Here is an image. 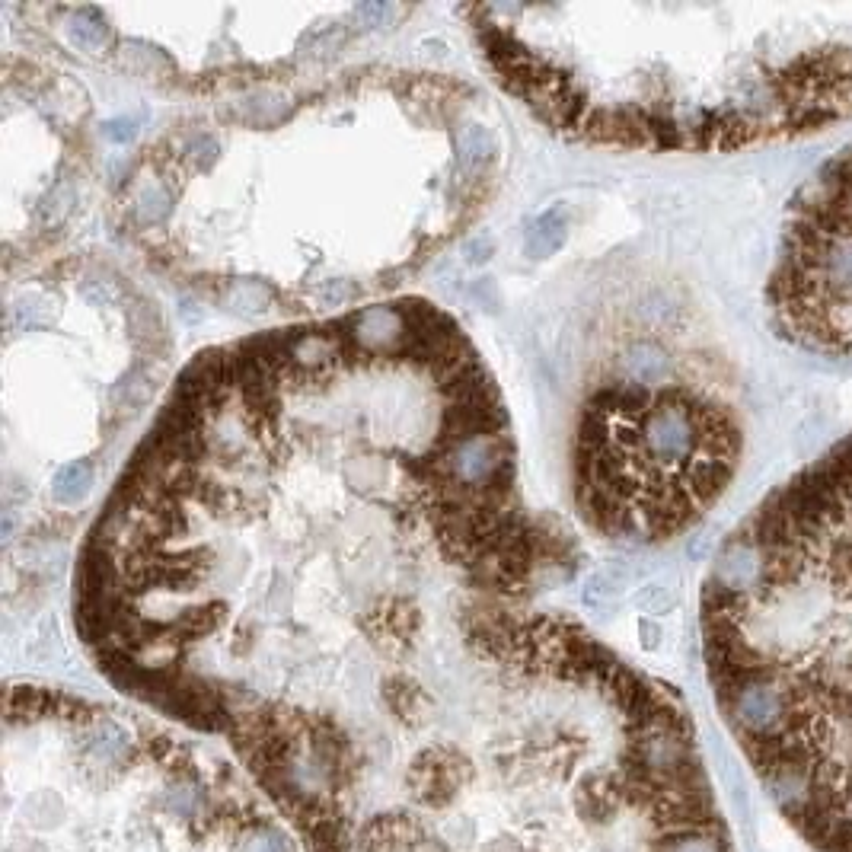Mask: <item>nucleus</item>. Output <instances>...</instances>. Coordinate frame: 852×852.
Listing matches in <instances>:
<instances>
[{
	"label": "nucleus",
	"instance_id": "obj_4",
	"mask_svg": "<svg viewBox=\"0 0 852 852\" xmlns=\"http://www.w3.org/2000/svg\"><path fill=\"white\" fill-rule=\"evenodd\" d=\"M0 776V852H304L227 757L61 690H7Z\"/></svg>",
	"mask_w": 852,
	"mask_h": 852
},
{
	"label": "nucleus",
	"instance_id": "obj_2",
	"mask_svg": "<svg viewBox=\"0 0 852 852\" xmlns=\"http://www.w3.org/2000/svg\"><path fill=\"white\" fill-rule=\"evenodd\" d=\"M703 655L785 821L817 852H852V431L718 549Z\"/></svg>",
	"mask_w": 852,
	"mask_h": 852
},
{
	"label": "nucleus",
	"instance_id": "obj_3",
	"mask_svg": "<svg viewBox=\"0 0 852 852\" xmlns=\"http://www.w3.org/2000/svg\"><path fill=\"white\" fill-rule=\"evenodd\" d=\"M597 77L546 112L584 138L734 150L852 119V4L604 7Z\"/></svg>",
	"mask_w": 852,
	"mask_h": 852
},
{
	"label": "nucleus",
	"instance_id": "obj_5",
	"mask_svg": "<svg viewBox=\"0 0 852 852\" xmlns=\"http://www.w3.org/2000/svg\"><path fill=\"white\" fill-rule=\"evenodd\" d=\"M741 454L744 428L722 396L636 374L581 409L575 498L584 521L613 540H671L725 495Z\"/></svg>",
	"mask_w": 852,
	"mask_h": 852
},
{
	"label": "nucleus",
	"instance_id": "obj_6",
	"mask_svg": "<svg viewBox=\"0 0 852 852\" xmlns=\"http://www.w3.org/2000/svg\"><path fill=\"white\" fill-rule=\"evenodd\" d=\"M766 297L785 339L852 358V144L798 192Z\"/></svg>",
	"mask_w": 852,
	"mask_h": 852
},
{
	"label": "nucleus",
	"instance_id": "obj_1",
	"mask_svg": "<svg viewBox=\"0 0 852 852\" xmlns=\"http://www.w3.org/2000/svg\"><path fill=\"white\" fill-rule=\"evenodd\" d=\"M205 731L304 852H734L680 699L498 597L284 645Z\"/></svg>",
	"mask_w": 852,
	"mask_h": 852
}]
</instances>
